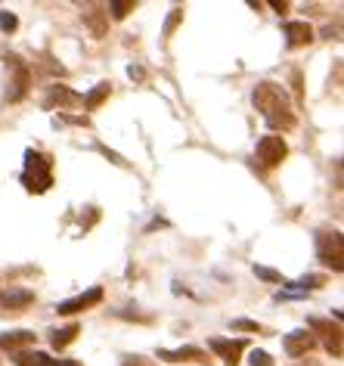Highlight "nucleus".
<instances>
[{"label":"nucleus","mask_w":344,"mask_h":366,"mask_svg":"<svg viewBox=\"0 0 344 366\" xmlns=\"http://www.w3.org/2000/svg\"><path fill=\"white\" fill-rule=\"evenodd\" d=\"M255 106H258V112L264 115V122L267 127H273V131H292L295 127V109L292 103H288V97H285V90L273 84V81H264V84H258L255 87Z\"/></svg>","instance_id":"1"},{"label":"nucleus","mask_w":344,"mask_h":366,"mask_svg":"<svg viewBox=\"0 0 344 366\" xmlns=\"http://www.w3.org/2000/svg\"><path fill=\"white\" fill-rule=\"evenodd\" d=\"M108 94H112V84H96L93 94H90L87 99H81V103H84L87 109H99V106H103V99H106Z\"/></svg>","instance_id":"18"},{"label":"nucleus","mask_w":344,"mask_h":366,"mask_svg":"<svg viewBox=\"0 0 344 366\" xmlns=\"http://www.w3.org/2000/svg\"><path fill=\"white\" fill-rule=\"evenodd\" d=\"M22 187L29 193L41 196L53 187V162L50 155H44L38 149H25V171H22Z\"/></svg>","instance_id":"2"},{"label":"nucleus","mask_w":344,"mask_h":366,"mask_svg":"<svg viewBox=\"0 0 344 366\" xmlns=\"http://www.w3.org/2000/svg\"><path fill=\"white\" fill-rule=\"evenodd\" d=\"M50 360H53V357L44 354V351H19V354H13L16 366H47Z\"/></svg>","instance_id":"17"},{"label":"nucleus","mask_w":344,"mask_h":366,"mask_svg":"<svg viewBox=\"0 0 344 366\" xmlns=\"http://www.w3.org/2000/svg\"><path fill=\"white\" fill-rule=\"evenodd\" d=\"M233 329H242V332H260V326L255 320H233Z\"/></svg>","instance_id":"23"},{"label":"nucleus","mask_w":344,"mask_h":366,"mask_svg":"<svg viewBox=\"0 0 344 366\" xmlns=\"http://www.w3.org/2000/svg\"><path fill=\"white\" fill-rule=\"evenodd\" d=\"M34 332H29V329H16V332H0V347H6L10 354H19L22 347H31L34 345Z\"/></svg>","instance_id":"12"},{"label":"nucleus","mask_w":344,"mask_h":366,"mask_svg":"<svg viewBox=\"0 0 344 366\" xmlns=\"http://www.w3.org/2000/svg\"><path fill=\"white\" fill-rule=\"evenodd\" d=\"M288 155V146L283 137L270 134V137H260L258 140V162L264 164V168H276V164H283Z\"/></svg>","instance_id":"5"},{"label":"nucleus","mask_w":344,"mask_h":366,"mask_svg":"<svg viewBox=\"0 0 344 366\" xmlns=\"http://www.w3.org/2000/svg\"><path fill=\"white\" fill-rule=\"evenodd\" d=\"M283 347H285V354L288 357H307L316 347V338H313V332H307V329H298V332H288L285 338H283Z\"/></svg>","instance_id":"9"},{"label":"nucleus","mask_w":344,"mask_h":366,"mask_svg":"<svg viewBox=\"0 0 344 366\" xmlns=\"http://www.w3.org/2000/svg\"><path fill=\"white\" fill-rule=\"evenodd\" d=\"M29 305H34V292L31 289H10L0 295V310H10V314H19Z\"/></svg>","instance_id":"10"},{"label":"nucleus","mask_w":344,"mask_h":366,"mask_svg":"<svg viewBox=\"0 0 344 366\" xmlns=\"http://www.w3.org/2000/svg\"><path fill=\"white\" fill-rule=\"evenodd\" d=\"M310 41H313V29L307 22H285V44L292 50L307 47Z\"/></svg>","instance_id":"13"},{"label":"nucleus","mask_w":344,"mask_h":366,"mask_svg":"<svg viewBox=\"0 0 344 366\" xmlns=\"http://www.w3.org/2000/svg\"><path fill=\"white\" fill-rule=\"evenodd\" d=\"M208 345H211V351L221 357L226 366H236L242 351H246V338H211Z\"/></svg>","instance_id":"8"},{"label":"nucleus","mask_w":344,"mask_h":366,"mask_svg":"<svg viewBox=\"0 0 344 366\" xmlns=\"http://www.w3.org/2000/svg\"><path fill=\"white\" fill-rule=\"evenodd\" d=\"M84 22H87V29L93 31V38H103L108 31V10L106 6H87Z\"/></svg>","instance_id":"15"},{"label":"nucleus","mask_w":344,"mask_h":366,"mask_svg":"<svg viewBox=\"0 0 344 366\" xmlns=\"http://www.w3.org/2000/svg\"><path fill=\"white\" fill-rule=\"evenodd\" d=\"M47 366H81L78 360H50Z\"/></svg>","instance_id":"25"},{"label":"nucleus","mask_w":344,"mask_h":366,"mask_svg":"<svg viewBox=\"0 0 344 366\" xmlns=\"http://www.w3.org/2000/svg\"><path fill=\"white\" fill-rule=\"evenodd\" d=\"M6 62H10V71H13L6 99H10V103H19V99H25V94H29V87H31V69L25 66L19 56H10Z\"/></svg>","instance_id":"4"},{"label":"nucleus","mask_w":344,"mask_h":366,"mask_svg":"<svg viewBox=\"0 0 344 366\" xmlns=\"http://www.w3.org/2000/svg\"><path fill=\"white\" fill-rule=\"evenodd\" d=\"M307 332H316V335H323L325 338V347H329V354L332 357H341V326L338 323H332V320H320V317H310L307 320Z\"/></svg>","instance_id":"6"},{"label":"nucleus","mask_w":344,"mask_h":366,"mask_svg":"<svg viewBox=\"0 0 344 366\" xmlns=\"http://www.w3.org/2000/svg\"><path fill=\"white\" fill-rule=\"evenodd\" d=\"M16 29H19V19H16V13L0 10V31H4V34H13Z\"/></svg>","instance_id":"20"},{"label":"nucleus","mask_w":344,"mask_h":366,"mask_svg":"<svg viewBox=\"0 0 344 366\" xmlns=\"http://www.w3.org/2000/svg\"><path fill=\"white\" fill-rule=\"evenodd\" d=\"M81 103V97L75 94V90H69V87H62V84H56V87H50V94H47V99H44V106L47 109H66V106H78Z\"/></svg>","instance_id":"14"},{"label":"nucleus","mask_w":344,"mask_h":366,"mask_svg":"<svg viewBox=\"0 0 344 366\" xmlns=\"http://www.w3.org/2000/svg\"><path fill=\"white\" fill-rule=\"evenodd\" d=\"M298 366H316V363H298Z\"/></svg>","instance_id":"27"},{"label":"nucleus","mask_w":344,"mask_h":366,"mask_svg":"<svg viewBox=\"0 0 344 366\" xmlns=\"http://www.w3.org/2000/svg\"><path fill=\"white\" fill-rule=\"evenodd\" d=\"M158 360H168V363H208V354L202 347H177V351H158Z\"/></svg>","instance_id":"11"},{"label":"nucleus","mask_w":344,"mask_h":366,"mask_svg":"<svg viewBox=\"0 0 344 366\" xmlns=\"http://www.w3.org/2000/svg\"><path fill=\"white\" fill-rule=\"evenodd\" d=\"M316 258L335 273L344 270V239L338 230H323L316 233Z\"/></svg>","instance_id":"3"},{"label":"nucleus","mask_w":344,"mask_h":366,"mask_svg":"<svg viewBox=\"0 0 344 366\" xmlns=\"http://www.w3.org/2000/svg\"><path fill=\"white\" fill-rule=\"evenodd\" d=\"M99 301H103V289L93 286V289L81 292V295H75V298H69V301H59V305H56V314L71 317V314H81V310H90L93 305H99Z\"/></svg>","instance_id":"7"},{"label":"nucleus","mask_w":344,"mask_h":366,"mask_svg":"<svg viewBox=\"0 0 344 366\" xmlns=\"http://www.w3.org/2000/svg\"><path fill=\"white\" fill-rule=\"evenodd\" d=\"M133 6H137V4H133V0H112V4H108L106 10L112 13L115 19H124V16H128V13H133Z\"/></svg>","instance_id":"19"},{"label":"nucleus","mask_w":344,"mask_h":366,"mask_svg":"<svg viewBox=\"0 0 344 366\" xmlns=\"http://www.w3.org/2000/svg\"><path fill=\"white\" fill-rule=\"evenodd\" d=\"M121 366H158V363H156V360H146V357L137 354V357H124Z\"/></svg>","instance_id":"24"},{"label":"nucleus","mask_w":344,"mask_h":366,"mask_svg":"<svg viewBox=\"0 0 344 366\" xmlns=\"http://www.w3.org/2000/svg\"><path fill=\"white\" fill-rule=\"evenodd\" d=\"M78 332H81L78 323H71V326H66V329H56V332H50V345L56 347V351H66V347L78 338Z\"/></svg>","instance_id":"16"},{"label":"nucleus","mask_w":344,"mask_h":366,"mask_svg":"<svg viewBox=\"0 0 344 366\" xmlns=\"http://www.w3.org/2000/svg\"><path fill=\"white\" fill-rule=\"evenodd\" d=\"M128 75H131V78H137V81H143V69H137V66H131V69H128Z\"/></svg>","instance_id":"26"},{"label":"nucleus","mask_w":344,"mask_h":366,"mask_svg":"<svg viewBox=\"0 0 344 366\" xmlns=\"http://www.w3.org/2000/svg\"><path fill=\"white\" fill-rule=\"evenodd\" d=\"M251 366H273V357H270L267 351H251Z\"/></svg>","instance_id":"22"},{"label":"nucleus","mask_w":344,"mask_h":366,"mask_svg":"<svg viewBox=\"0 0 344 366\" xmlns=\"http://www.w3.org/2000/svg\"><path fill=\"white\" fill-rule=\"evenodd\" d=\"M255 273L260 280H267V282H283V273H276V270H270V267H260V264H255Z\"/></svg>","instance_id":"21"}]
</instances>
